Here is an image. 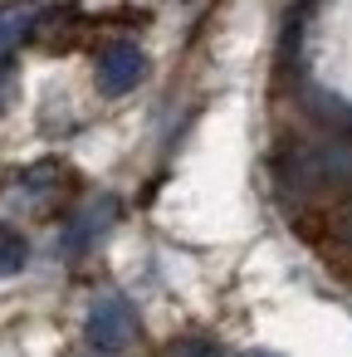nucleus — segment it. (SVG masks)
Returning a JSON list of instances; mask_svg holds the SVG:
<instances>
[{
  "label": "nucleus",
  "instance_id": "f03ea898",
  "mask_svg": "<svg viewBox=\"0 0 352 357\" xmlns=\"http://www.w3.org/2000/svg\"><path fill=\"white\" fill-rule=\"evenodd\" d=\"M142 74H147L142 50H137L132 40H113V45L103 50V59H98V93L123 98V93H132V89L142 84Z\"/></svg>",
  "mask_w": 352,
  "mask_h": 357
},
{
  "label": "nucleus",
  "instance_id": "39448f33",
  "mask_svg": "<svg viewBox=\"0 0 352 357\" xmlns=\"http://www.w3.org/2000/svg\"><path fill=\"white\" fill-rule=\"evenodd\" d=\"M25 269V240L10 235V230H0V279H10Z\"/></svg>",
  "mask_w": 352,
  "mask_h": 357
},
{
  "label": "nucleus",
  "instance_id": "423d86ee",
  "mask_svg": "<svg viewBox=\"0 0 352 357\" xmlns=\"http://www.w3.org/2000/svg\"><path fill=\"white\" fill-rule=\"evenodd\" d=\"M171 357H220V347H215V342H206V337H186V342H176V347H171Z\"/></svg>",
  "mask_w": 352,
  "mask_h": 357
},
{
  "label": "nucleus",
  "instance_id": "0eeeda50",
  "mask_svg": "<svg viewBox=\"0 0 352 357\" xmlns=\"http://www.w3.org/2000/svg\"><path fill=\"white\" fill-rule=\"evenodd\" d=\"M240 357H279V352H264V347H254V352H240Z\"/></svg>",
  "mask_w": 352,
  "mask_h": 357
},
{
  "label": "nucleus",
  "instance_id": "f257e3e1",
  "mask_svg": "<svg viewBox=\"0 0 352 357\" xmlns=\"http://www.w3.org/2000/svg\"><path fill=\"white\" fill-rule=\"evenodd\" d=\"M89 342L98 352H123L132 337H137V313L123 294H98L93 308H89V323H84Z\"/></svg>",
  "mask_w": 352,
  "mask_h": 357
},
{
  "label": "nucleus",
  "instance_id": "7ed1b4c3",
  "mask_svg": "<svg viewBox=\"0 0 352 357\" xmlns=\"http://www.w3.org/2000/svg\"><path fill=\"white\" fill-rule=\"evenodd\" d=\"M113 220V201H98V206H89L74 225H69V250H84V245H93L103 230L98 225H108Z\"/></svg>",
  "mask_w": 352,
  "mask_h": 357
},
{
  "label": "nucleus",
  "instance_id": "20e7f679",
  "mask_svg": "<svg viewBox=\"0 0 352 357\" xmlns=\"http://www.w3.org/2000/svg\"><path fill=\"white\" fill-rule=\"evenodd\" d=\"M30 25H35V10L30 6H6V10H0V50H10Z\"/></svg>",
  "mask_w": 352,
  "mask_h": 357
}]
</instances>
